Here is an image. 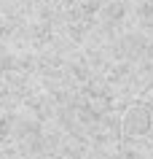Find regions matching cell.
I'll return each instance as SVG.
<instances>
[{"instance_id":"1","label":"cell","mask_w":153,"mask_h":159,"mask_svg":"<svg viewBox=\"0 0 153 159\" xmlns=\"http://www.w3.org/2000/svg\"><path fill=\"white\" fill-rule=\"evenodd\" d=\"M124 132L126 135H145L151 132V113L145 108H132L124 119Z\"/></svg>"}]
</instances>
